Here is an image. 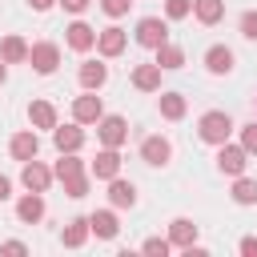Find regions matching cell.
Masks as SVG:
<instances>
[{
	"mask_svg": "<svg viewBox=\"0 0 257 257\" xmlns=\"http://www.w3.org/2000/svg\"><path fill=\"white\" fill-rule=\"evenodd\" d=\"M197 133H201V141L205 145H225L229 141V133H233V120H229V112H205L201 120H197Z\"/></svg>",
	"mask_w": 257,
	"mask_h": 257,
	"instance_id": "6da1fadb",
	"label": "cell"
},
{
	"mask_svg": "<svg viewBox=\"0 0 257 257\" xmlns=\"http://www.w3.org/2000/svg\"><path fill=\"white\" fill-rule=\"evenodd\" d=\"M165 40H169V24H165L161 16H145V20L137 24V44H145V48L157 52Z\"/></svg>",
	"mask_w": 257,
	"mask_h": 257,
	"instance_id": "7a4b0ae2",
	"label": "cell"
},
{
	"mask_svg": "<svg viewBox=\"0 0 257 257\" xmlns=\"http://www.w3.org/2000/svg\"><path fill=\"white\" fill-rule=\"evenodd\" d=\"M96 137H100V145L120 149V145L128 141V120H124V116H100V120H96Z\"/></svg>",
	"mask_w": 257,
	"mask_h": 257,
	"instance_id": "3957f363",
	"label": "cell"
},
{
	"mask_svg": "<svg viewBox=\"0 0 257 257\" xmlns=\"http://www.w3.org/2000/svg\"><path fill=\"white\" fill-rule=\"evenodd\" d=\"M245 165H249V153L241 149V145H217V169L221 173H229V177H241L245 173Z\"/></svg>",
	"mask_w": 257,
	"mask_h": 257,
	"instance_id": "277c9868",
	"label": "cell"
},
{
	"mask_svg": "<svg viewBox=\"0 0 257 257\" xmlns=\"http://www.w3.org/2000/svg\"><path fill=\"white\" fill-rule=\"evenodd\" d=\"M28 64H32L40 76H48V72H56V64H60V48L48 44V40H40V44L28 48Z\"/></svg>",
	"mask_w": 257,
	"mask_h": 257,
	"instance_id": "5b68a950",
	"label": "cell"
},
{
	"mask_svg": "<svg viewBox=\"0 0 257 257\" xmlns=\"http://www.w3.org/2000/svg\"><path fill=\"white\" fill-rule=\"evenodd\" d=\"M100 116H104L100 96H92V92L84 88V96H76V100H72V120H76V124H96Z\"/></svg>",
	"mask_w": 257,
	"mask_h": 257,
	"instance_id": "8992f818",
	"label": "cell"
},
{
	"mask_svg": "<svg viewBox=\"0 0 257 257\" xmlns=\"http://www.w3.org/2000/svg\"><path fill=\"white\" fill-rule=\"evenodd\" d=\"M169 157H173V145H169L165 137H145V141H141V161H145V165L157 169V165H169Z\"/></svg>",
	"mask_w": 257,
	"mask_h": 257,
	"instance_id": "52a82bcc",
	"label": "cell"
},
{
	"mask_svg": "<svg viewBox=\"0 0 257 257\" xmlns=\"http://www.w3.org/2000/svg\"><path fill=\"white\" fill-rule=\"evenodd\" d=\"M88 169H92V177H96V181H112V177L120 173V153L104 145V149L96 153V161H92Z\"/></svg>",
	"mask_w": 257,
	"mask_h": 257,
	"instance_id": "ba28073f",
	"label": "cell"
},
{
	"mask_svg": "<svg viewBox=\"0 0 257 257\" xmlns=\"http://www.w3.org/2000/svg\"><path fill=\"white\" fill-rule=\"evenodd\" d=\"M52 169H44L40 161H24V173H20V181H24V189H32V193H44L48 185H52Z\"/></svg>",
	"mask_w": 257,
	"mask_h": 257,
	"instance_id": "9c48e42d",
	"label": "cell"
},
{
	"mask_svg": "<svg viewBox=\"0 0 257 257\" xmlns=\"http://www.w3.org/2000/svg\"><path fill=\"white\" fill-rule=\"evenodd\" d=\"M108 205H112V209H133V205H137V189H133V181L112 177V181H108Z\"/></svg>",
	"mask_w": 257,
	"mask_h": 257,
	"instance_id": "30bf717a",
	"label": "cell"
},
{
	"mask_svg": "<svg viewBox=\"0 0 257 257\" xmlns=\"http://www.w3.org/2000/svg\"><path fill=\"white\" fill-rule=\"evenodd\" d=\"M64 32H68V48H72V52H88V48L96 44V32H92L84 20H72Z\"/></svg>",
	"mask_w": 257,
	"mask_h": 257,
	"instance_id": "8fae6325",
	"label": "cell"
},
{
	"mask_svg": "<svg viewBox=\"0 0 257 257\" xmlns=\"http://www.w3.org/2000/svg\"><path fill=\"white\" fill-rule=\"evenodd\" d=\"M205 68H209L213 76H229V72H233V52H229L225 44H213V48L205 52Z\"/></svg>",
	"mask_w": 257,
	"mask_h": 257,
	"instance_id": "7c38bea8",
	"label": "cell"
},
{
	"mask_svg": "<svg viewBox=\"0 0 257 257\" xmlns=\"http://www.w3.org/2000/svg\"><path fill=\"white\" fill-rule=\"evenodd\" d=\"M161 72H165V68H161L157 60H153V64H137V68H133V84H137L141 92H157V88H161Z\"/></svg>",
	"mask_w": 257,
	"mask_h": 257,
	"instance_id": "4fadbf2b",
	"label": "cell"
},
{
	"mask_svg": "<svg viewBox=\"0 0 257 257\" xmlns=\"http://www.w3.org/2000/svg\"><path fill=\"white\" fill-rule=\"evenodd\" d=\"M52 145H56L60 153H76V149L84 145V133H80L76 124H56V128H52Z\"/></svg>",
	"mask_w": 257,
	"mask_h": 257,
	"instance_id": "5bb4252c",
	"label": "cell"
},
{
	"mask_svg": "<svg viewBox=\"0 0 257 257\" xmlns=\"http://www.w3.org/2000/svg\"><path fill=\"white\" fill-rule=\"evenodd\" d=\"M16 217H20L24 225H36V221L44 217V197L28 189V197H20V201H16Z\"/></svg>",
	"mask_w": 257,
	"mask_h": 257,
	"instance_id": "9a60e30c",
	"label": "cell"
},
{
	"mask_svg": "<svg viewBox=\"0 0 257 257\" xmlns=\"http://www.w3.org/2000/svg\"><path fill=\"white\" fill-rule=\"evenodd\" d=\"M124 44H128V36H124L120 28H104V32H96V48H100V56H120Z\"/></svg>",
	"mask_w": 257,
	"mask_h": 257,
	"instance_id": "2e32d148",
	"label": "cell"
},
{
	"mask_svg": "<svg viewBox=\"0 0 257 257\" xmlns=\"http://www.w3.org/2000/svg\"><path fill=\"white\" fill-rule=\"evenodd\" d=\"M8 153L16 157V161H32L36 153H40V141H36V133L28 128V133H16L12 137V145H8Z\"/></svg>",
	"mask_w": 257,
	"mask_h": 257,
	"instance_id": "e0dca14e",
	"label": "cell"
},
{
	"mask_svg": "<svg viewBox=\"0 0 257 257\" xmlns=\"http://www.w3.org/2000/svg\"><path fill=\"white\" fill-rule=\"evenodd\" d=\"M193 241H197V225H193L189 217H177V221L169 225V245H181V249H193Z\"/></svg>",
	"mask_w": 257,
	"mask_h": 257,
	"instance_id": "ac0fdd59",
	"label": "cell"
},
{
	"mask_svg": "<svg viewBox=\"0 0 257 257\" xmlns=\"http://www.w3.org/2000/svg\"><path fill=\"white\" fill-rule=\"evenodd\" d=\"M88 229H92L96 237H104V241H112L120 225H116V213H112V209H100V213H92V217H88Z\"/></svg>",
	"mask_w": 257,
	"mask_h": 257,
	"instance_id": "d6986e66",
	"label": "cell"
},
{
	"mask_svg": "<svg viewBox=\"0 0 257 257\" xmlns=\"http://www.w3.org/2000/svg\"><path fill=\"white\" fill-rule=\"evenodd\" d=\"M104 80H108V68H104V64H96V60H84V64H80V88L96 92Z\"/></svg>",
	"mask_w": 257,
	"mask_h": 257,
	"instance_id": "ffe728a7",
	"label": "cell"
},
{
	"mask_svg": "<svg viewBox=\"0 0 257 257\" xmlns=\"http://www.w3.org/2000/svg\"><path fill=\"white\" fill-rule=\"evenodd\" d=\"M88 233H92V229H88V217H76V221H68V225H64L60 241H64L68 249H80V245L88 241Z\"/></svg>",
	"mask_w": 257,
	"mask_h": 257,
	"instance_id": "44dd1931",
	"label": "cell"
},
{
	"mask_svg": "<svg viewBox=\"0 0 257 257\" xmlns=\"http://www.w3.org/2000/svg\"><path fill=\"white\" fill-rule=\"evenodd\" d=\"M28 120H32L36 128H56V108H52L48 100H32V104H28Z\"/></svg>",
	"mask_w": 257,
	"mask_h": 257,
	"instance_id": "7402d4cb",
	"label": "cell"
},
{
	"mask_svg": "<svg viewBox=\"0 0 257 257\" xmlns=\"http://www.w3.org/2000/svg\"><path fill=\"white\" fill-rule=\"evenodd\" d=\"M193 16L201 24H217L225 16V0H193Z\"/></svg>",
	"mask_w": 257,
	"mask_h": 257,
	"instance_id": "603a6c76",
	"label": "cell"
},
{
	"mask_svg": "<svg viewBox=\"0 0 257 257\" xmlns=\"http://www.w3.org/2000/svg\"><path fill=\"white\" fill-rule=\"evenodd\" d=\"M0 60H8V64L28 60V44H24L20 36H4V44H0Z\"/></svg>",
	"mask_w": 257,
	"mask_h": 257,
	"instance_id": "cb8c5ba5",
	"label": "cell"
},
{
	"mask_svg": "<svg viewBox=\"0 0 257 257\" xmlns=\"http://www.w3.org/2000/svg\"><path fill=\"white\" fill-rule=\"evenodd\" d=\"M185 108H189V104H185L181 92H161V116H165V120H181Z\"/></svg>",
	"mask_w": 257,
	"mask_h": 257,
	"instance_id": "d4e9b609",
	"label": "cell"
},
{
	"mask_svg": "<svg viewBox=\"0 0 257 257\" xmlns=\"http://www.w3.org/2000/svg\"><path fill=\"white\" fill-rule=\"evenodd\" d=\"M56 181H68V177H80L84 173V161L76 157V153H60V161H56Z\"/></svg>",
	"mask_w": 257,
	"mask_h": 257,
	"instance_id": "484cf974",
	"label": "cell"
},
{
	"mask_svg": "<svg viewBox=\"0 0 257 257\" xmlns=\"http://www.w3.org/2000/svg\"><path fill=\"white\" fill-rule=\"evenodd\" d=\"M157 64H161L165 72H173V68H181V64H185V52H181L177 44H169V40H165V44L157 48Z\"/></svg>",
	"mask_w": 257,
	"mask_h": 257,
	"instance_id": "4316f807",
	"label": "cell"
},
{
	"mask_svg": "<svg viewBox=\"0 0 257 257\" xmlns=\"http://www.w3.org/2000/svg\"><path fill=\"white\" fill-rule=\"evenodd\" d=\"M233 201H237V205H257V181L241 173L237 185H233Z\"/></svg>",
	"mask_w": 257,
	"mask_h": 257,
	"instance_id": "83f0119b",
	"label": "cell"
},
{
	"mask_svg": "<svg viewBox=\"0 0 257 257\" xmlns=\"http://www.w3.org/2000/svg\"><path fill=\"white\" fill-rule=\"evenodd\" d=\"M64 185V197H72V201H80L84 193H88V177L80 173V177H68V181H60Z\"/></svg>",
	"mask_w": 257,
	"mask_h": 257,
	"instance_id": "f1b7e54d",
	"label": "cell"
},
{
	"mask_svg": "<svg viewBox=\"0 0 257 257\" xmlns=\"http://www.w3.org/2000/svg\"><path fill=\"white\" fill-rule=\"evenodd\" d=\"M193 12V0H165V16L169 20H185Z\"/></svg>",
	"mask_w": 257,
	"mask_h": 257,
	"instance_id": "f546056e",
	"label": "cell"
},
{
	"mask_svg": "<svg viewBox=\"0 0 257 257\" xmlns=\"http://www.w3.org/2000/svg\"><path fill=\"white\" fill-rule=\"evenodd\" d=\"M100 8H104L112 20H116V16H124V12L133 8V0H100Z\"/></svg>",
	"mask_w": 257,
	"mask_h": 257,
	"instance_id": "4dcf8cb0",
	"label": "cell"
},
{
	"mask_svg": "<svg viewBox=\"0 0 257 257\" xmlns=\"http://www.w3.org/2000/svg\"><path fill=\"white\" fill-rule=\"evenodd\" d=\"M241 149H245V153H257V120L241 128Z\"/></svg>",
	"mask_w": 257,
	"mask_h": 257,
	"instance_id": "1f68e13d",
	"label": "cell"
},
{
	"mask_svg": "<svg viewBox=\"0 0 257 257\" xmlns=\"http://www.w3.org/2000/svg\"><path fill=\"white\" fill-rule=\"evenodd\" d=\"M241 36L245 40H257V12H245L241 16Z\"/></svg>",
	"mask_w": 257,
	"mask_h": 257,
	"instance_id": "d6a6232c",
	"label": "cell"
},
{
	"mask_svg": "<svg viewBox=\"0 0 257 257\" xmlns=\"http://www.w3.org/2000/svg\"><path fill=\"white\" fill-rule=\"evenodd\" d=\"M145 253H153V257H165V253H169V241H165V237H149V241H145Z\"/></svg>",
	"mask_w": 257,
	"mask_h": 257,
	"instance_id": "836d02e7",
	"label": "cell"
},
{
	"mask_svg": "<svg viewBox=\"0 0 257 257\" xmlns=\"http://www.w3.org/2000/svg\"><path fill=\"white\" fill-rule=\"evenodd\" d=\"M88 4H92V0H60V8H64V12H72V16H80Z\"/></svg>",
	"mask_w": 257,
	"mask_h": 257,
	"instance_id": "e575fe53",
	"label": "cell"
},
{
	"mask_svg": "<svg viewBox=\"0 0 257 257\" xmlns=\"http://www.w3.org/2000/svg\"><path fill=\"white\" fill-rule=\"evenodd\" d=\"M0 253H12V257H20V253H28V245H24V241H4V245H0Z\"/></svg>",
	"mask_w": 257,
	"mask_h": 257,
	"instance_id": "d590c367",
	"label": "cell"
},
{
	"mask_svg": "<svg viewBox=\"0 0 257 257\" xmlns=\"http://www.w3.org/2000/svg\"><path fill=\"white\" fill-rule=\"evenodd\" d=\"M241 253H245V257H257V237H245V241H241Z\"/></svg>",
	"mask_w": 257,
	"mask_h": 257,
	"instance_id": "8d00e7d4",
	"label": "cell"
},
{
	"mask_svg": "<svg viewBox=\"0 0 257 257\" xmlns=\"http://www.w3.org/2000/svg\"><path fill=\"white\" fill-rule=\"evenodd\" d=\"M8 197H12V181H8V177H0V201H8Z\"/></svg>",
	"mask_w": 257,
	"mask_h": 257,
	"instance_id": "74e56055",
	"label": "cell"
},
{
	"mask_svg": "<svg viewBox=\"0 0 257 257\" xmlns=\"http://www.w3.org/2000/svg\"><path fill=\"white\" fill-rule=\"evenodd\" d=\"M28 4H32V8H36V12H48V8H52V4H56V0H28Z\"/></svg>",
	"mask_w": 257,
	"mask_h": 257,
	"instance_id": "f35d334b",
	"label": "cell"
},
{
	"mask_svg": "<svg viewBox=\"0 0 257 257\" xmlns=\"http://www.w3.org/2000/svg\"><path fill=\"white\" fill-rule=\"evenodd\" d=\"M4 76H8V60H0V84H4Z\"/></svg>",
	"mask_w": 257,
	"mask_h": 257,
	"instance_id": "ab89813d",
	"label": "cell"
}]
</instances>
